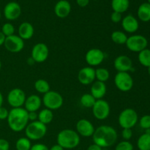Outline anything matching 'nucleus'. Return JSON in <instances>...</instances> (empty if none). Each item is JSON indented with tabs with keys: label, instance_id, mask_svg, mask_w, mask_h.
I'll use <instances>...</instances> for the list:
<instances>
[{
	"label": "nucleus",
	"instance_id": "f257e3e1",
	"mask_svg": "<svg viewBox=\"0 0 150 150\" xmlns=\"http://www.w3.org/2000/svg\"><path fill=\"white\" fill-rule=\"evenodd\" d=\"M118 134L115 128L109 125H100L95 129L92 136L94 144L102 148H108L115 144Z\"/></svg>",
	"mask_w": 150,
	"mask_h": 150
},
{
	"label": "nucleus",
	"instance_id": "f03ea898",
	"mask_svg": "<svg viewBox=\"0 0 150 150\" xmlns=\"http://www.w3.org/2000/svg\"><path fill=\"white\" fill-rule=\"evenodd\" d=\"M7 125L10 130L16 133L24 130L29 124L28 111L24 108H14L9 111L7 119Z\"/></svg>",
	"mask_w": 150,
	"mask_h": 150
},
{
	"label": "nucleus",
	"instance_id": "7ed1b4c3",
	"mask_svg": "<svg viewBox=\"0 0 150 150\" xmlns=\"http://www.w3.org/2000/svg\"><path fill=\"white\" fill-rule=\"evenodd\" d=\"M57 144L64 149H72L77 147L81 142L80 136L75 130L64 129L57 135Z\"/></svg>",
	"mask_w": 150,
	"mask_h": 150
},
{
	"label": "nucleus",
	"instance_id": "20e7f679",
	"mask_svg": "<svg viewBox=\"0 0 150 150\" xmlns=\"http://www.w3.org/2000/svg\"><path fill=\"white\" fill-rule=\"evenodd\" d=\"M26 137L30 141H38L46 135L47 126L40 121L29 122L24 130Z\"/></svg>",
	"mask_w": 150,
	"mask_h": 150
},
{
	"label": "nucleus",
	"instance_id": "39448f33",
	"mask_svg": "<svg viewBox=\"0 0 150 150\" xmlns=\"http://www.w3.org/2000/svg\"><path fill=\"white\" fill-rule=\"evenodd\" d=\"M139 122V116L133 108L122 110L118 117V123L122 128L132 129Z\"/></svg>",
	"mask_w": 150,
	"mask_h": 150
},
{
	"label": "nucleus",
	"instance_id": "423d86ee",
	"mask_svg": "<svg viewBox=\"0 0 150 150\" xmlns=\"http://www.w3.org/2000/svg\"><path fill=\"white\" fill-rule=\"evenodd\" d=\"M42 103L45 105V108L54 111V110L59 109L62 106L64 103V99L62 95L59 92L50 90L49 92L43 95Z\"/></svg>",
	"mask_w": 150,
	"mask_h": 150
},
{
	"label": "nucleus",
	"instance_id": "0eeeda50",
	"mask_svg": "<svg viewBox=\"0 0 150 150\" xmlns=\"http://www.w3.org/2000/svg\"><path fill=\"white\" fill-rule=\"evenodd\" d=\"M114 84L121 92H129L134 85L133 79L127 72H118L114 77Z\"/></svg>",
	"mask_w": 150,
	"mask_h": 150
},
{
	"label": "nucleus",
	"instance_id": "6e6552de",
	"mask_svg": "<svg viewBox=\"0 0 150 150\" xmlns=\"http://www.w3.org/2000/svg\"><path fill=\"white\" fill-rule=\"evenodd\" d=\"M125 45L129 51L139 53L146 48L148 45V40L143 35H133L127 38Z\"/></svg>",
	"mask_w": 150,
	"mask_h": 150
},
{
	"label": "nucleus",
	"instance_id": "1a4fd4ad",
	"mask_svg": "<svg viewBox=\"0 0 150 150\" xmlns=\"http://www.w3.org/2000/svg\"><path fill=\"white\" fill-rule=\"evenodd\" d=\"M26 98V94L23 90L19 88H15L8 92L7 100L12 108H21L24 105Z\"/></svg>",
	"mask_w": 150,
	"mask_h": 150
},
{
	"label": "nucleus",
	"instance_id": "9d476101",
	"mask_svg": "<svg viewBox=\"0 0 150 150\" xmlns=\"http://www.w3.org/2000/svg\"><path fill=\"white\" fill-rule=\"evenodd\" d=\"M92 108V114L97 120H105L109 117L111 108L109 103L105 100H97Z\"/></svg>",
	"mask_w": 150,
	"mask_h": 150
},
{
	"label": "nucleus",
	"instance_id": "9b49d317",
	"mask_svg": "<svg viewBox=\"0 0 150 150\" xmlns=\"http://www.w3.org/2000/svg\"><path fill=\"white\" fill-rule=\"evenodd\" d=\"M49 55V49L46 44L38 42L32 47L31 57L35 62L42 63L46 61Z\"/></svg>",
	"mask_w": 150,
	"mask_h": 150
},
{
	"label": "nucleus",
	"instance_id": "f8f14e48",
	"mask_svg": "<svg viewBox=\"0 0 150 150\" xmlns=\"http://www.w3.org/2000/svg\"><path fill=\"white\" fill-rule=\"evenodd\" d=\"M4 45L9 52L19 53L24 48V40L18 35H13L6 38Z\"/></svg>",
	"mask_w": 150,
	"mask_h": 150
},
{
	"label": "nucleus",
	"instance_id": "ddd939ff",
	"mask_svg": "<svg viewBox=\"0 0 150 150\" xmlns=\"http://www.w3.org/2000/svg\"><path fill=\"white\" fill-rule=\"evenodd\" d=\"M105 59V54L99 48H92L86 52L85 60L90 67L98 66Z\"/></svg>",
	"mask_w": 150,
	"mask_h": 150
},
{
	"label": "nucleus",
	"instance_id": "4468645a",
	"mask_svg": "<svg viewBox=\"0 0 150 150\" xmlns=\"http://www.w3.org/2000/svg\"><path fill=\"white\" fill-rule=\"evenodd\" d=\"M21 7L16 1L8 2L4 7L3 13L4 18L8 21H15L20 17L21 14Z\"/></svg>",
	"mask_w": 150,
	"mask_h": 150
},
{
	"label": "nucleus",
	"instance_id": "2eb2a0df",
	"mask_svg": "<svg viewBox=\"0 0 150 150\" xmlns=\"http://www.w3.org/2000/svg\"><path fill=\"white\" fill-rule=\"evenodd\" d=\"M76 132L80 136L91 137L95 133V128L93 124L86 119L79 120L76 123Z\"/></svg>",
	"mask_w": 150,
	"mask_h": 150
},
{
	"label": "nucleus",
	"instance_id": "dca6fc26",
	"mask_svg": "<svg viewBox=\"0 0 150 150\" xmlns=\"http://www.w3.org/2000/svg\"><path fill=\"white\" fill-rule=\"evenodd\" d=\"M95 79V69L90 66L83 67L78 73V80L82 85L92 84Z\"/></svg>",
	"mask_w": 150,
	"mask_h": 150
},
{
	"label": "nucleus",
	"instance_id": "f3484780",
	"mask_svg": "<svg viewBox=\"0 0 150 150\" xmlns=\"http://www.w3.org/2000/svg\"><path fill=\"white\" fill-rule=\"evenodd\" d=\"M114 67L118 72H127L133 70L131 59L126 55H120L114 60Z\"/></svg>",
	"mask_w": 150,
	"mask_h": 150
},
{
	"label": "nucleus",
	"instance_id": "a211bd4d",
	"mask_svg": "<svg viewBox=\"0 0 150 150\" xmlns=\"http://www.w3.org/2000/svg\"><path fill=\"white\" fill-rule=\"evenodd\" d=\"M122 26L126 32L133 34L138 31L139 23L138 19L133 15H127L122 19Z\"/></svg>",
	"mask_w": 150,
	"mask_h": 150
},
{
	"label": "nucleus",
	"instance_id": "6ab92c4d",
	"mask_svg": "<svg viewBox=\"0 0 150 150\" xmlns=\"http://www.w3.org/2000/svg\"><path fill=\"white\" fill-rule=\"evenodd\" d=\"M71 4L67 0H59L54 6V13L59 18H65L71 12Z\"/></svg>",
	"mask_w": 150,
	"mask_h": 150
},
{
	"label": "nucleus",
	"instance_id": "aec40b11",
	"mask_svg": "<svg viewBox=\"0 0 150 150\" xmlns=\"http://www.w3.org/2000/svg\"><path fill=\"white\" fill-rule=\"evenodd\" d=\"M42 99L38 95H31L26 98L24 108L28 112L38 111L42 105Z\"/></svg>",
	"mask_w": 150,
	"mask_h": 150
},
{
	"label": "nucleus",
	"instance_id": "412c9836",
	"mask_svg": "<svg viewBox=\"0 0 150 150\" xmlns=\"http://www.w3.org/2000/svg\"><path fill=\"white\" fill-rule=\"evenodd\" d=\"M106 85L103 82L96 81L92 83L90 88V94L96 100L103 99L106 94Z\"/></svg>",
	"mask_w": 150,
	"mask_h": 150
},
{
	"label": "nucleus",
	"instance_id": "4be33fe9",
	"mask_svg": "<svg viewBox=\"0 0 150 150\" xmlns=\"http://www.w3.org/2000/svg\"><path fill=\"white\" fill-rule=\"evenodd\" d=\"M18 36L23 40L31 39L35 33V29H34L33 25L29 22H23L18 26Z\"/></svg>",
	"mask_w": 150,
	"mask_h": 150
},
{
	"label": "nucleus",
	"instance_id": "5701e85b",
	"mask_svg": "<svg viewBox=\"0 0 150 150\" xmlns=\"http://www.w3.org/2000/svg\"><path fill=\"white\" fill-rule=\"evenodd\" d=\"M137 16L143 22L150 21V4L148 2H144L139 7Z\"/></svg>",
	"mask_w": 150,
	"mask_h": 150
},
{
	"label": "nucleus",
	"instance_id": "b1692460",
	"mask_svg": "<svg viewBox=\"0 0 150 150\" xmlns=\"http://www.w3.org/2000/svg\"><path fill=\"white\" fill-rule=\"evenodd\" d=\"M111 4L113 11L122 14L129 9L130 0H111Z\"/></svg>",
	"mask_w": 150,
	"mask_h": 150
},
{
	"label": "nucleus",
	"instance_id": "393cba45",
	"mask_svg": "<svg viewBox=\"0 0 150 150\" xmlns=\"http://www.w3.org/2000/svg\"><path fill=\"white\" fill-rule=\"evenodd\" d=\"M53 119H54V113L51 110L48 108H44L38 113V120L45 125L50 124L53 121Z\"/></svg>",
	"mask_w": 150,
	"mask_h": 150
},
{
	"label": "nucleus",
	"instance_id": "a878e982",
	"mask_svg": "<svg viewBox=\"0 0 150 150\" xmlns=\"http://www.w3.org/2000/svg\"><path fill=\"white\" fill-rule=\"evenodd\" d=\"M113 42L118 45H124L126 43L127 40V35L122 31H114L111 35Z\"/></svg>",
	"mask_w": 150,
	"mask_h": 150
},
{
	"label": "nucleus",
	"instance_id": "bb28decb",
	"mask_svg": "<svg viewBox=\"0 0 150 150\" xmlns=\"http://www.w3.org/2000/svg\"><path fill=\"white\" fill-rule=\"evenodd\" d=\"M35 89L38 93L45 94L50 91V85L45 79H38L35 82Z\"/></svg>",
	"mask_w": 150,
	"mask_h": 150
},
{
	"label": "nucleus",
	"instance_id": "cd10ccee",
	"mask_svg": "<svg viewBox=\"0 0 150 150\" xmlns=\"http://www.w3.org/2000/svg\"><path fill=\"white\" fill-rule=\"evenodd\" d=\"M137 146L139 150H150V135L144 133L138 139Z\"/></svg>",
	"mask_w": 150,
	"mask_h": 150
},
{
	"label": "nucleus",
	"instance_id": "c85d7f7f",
	"mask_svg": "<svg viewBox=\"0 0 150 150\" xmlns=\"http://www.w3.org/2000/svg\"><path fill=\"white\" fill-rule=\"evenodd\" d=\"M139 62L142 66L148 67L150 66V49L145 48L139 53L138 56Z\"/></svg>",
	"mask_w": 150,
	"mask_h": 150
},
{
	"label": "nucleus",
	"instance_id": "c756f323",
	"mask_svg": "<svg viewBox=\"0 0 150 150\" xmlns=\"http://www.w3.org/2000/svg\"><path fill=\"white\" fill-rule=\"evenodd\" d=\"M97 100L90 93L83 94L80 98V103L84 108H90L93 107Z\"/></svg>",
	"mask_w": 150,
	"mask_h": 150
},
{
	"label": "nucleus",
	"instance_id": "7c9ffc66",
	"mask_svg": "<svg viewBox=\"0 0 150 150\" xmlns=\"http://www.w3.org/2000/svg\"><path fill=\"white\" fill-rule=\"evenodd\" d=\"M110 78V73L108 69L104 67H99L95 69V79L101 82H106Z\"/></svg>",
	"mask_w": 150,
	"mask_h": 150
},
{
	"label": "nucleus",
	"instance_id": "2f4dec72",
	"mask_svg": "<svg viewBox=\"0 0 150 150\" xmlns=\"http://www.w3.org/2000/svg\"><path fill=\"white\" fill-rule=\"evenodd\" d=\"M31 141L26 137H21L16 143V150H30L32 147Z\"/></svg>",
	"mask_w": 150,
	"mask_h": 150
},
{
	"label": "nucleus",
	"instance_id": "473e14b6",
	"mask_svg": "<svg viewBox=\"0 0 150 150\" xmlns=\"http://www.w3.org/2000/svg\"><path fill=\"white\" fill-rule=\"evenodd\" d=\"M1 32L7 37L15 35V26L11 23H5L1 26Z\"/></svg>",
	"mask_w": 150,
	"mask_h": 150
},
{
	"label": "nucleus",
	"instance_id": "72a5a7b5",
	"mask_svg": "<svg viewBox=\"0 0 150 150\" xmlns=\"http://www.w3.org/2000/svg\"><path fill=\"white\" fill-rule=\"evenodd\" d=\"M115 150H133V145L129 141H122L116 145Z\"/></svg>",
	"mask_w": 150,
	"mask_h": 150
},
{
	"label": "nucleus",
	"instance_id": "f704fd0d",
	"mask_svg": "<svg viewBox=\"0 0 150 150\" xmlns=\"http://www.w3.org/2000/svg\"><path fill=\"white\" fill-rule=\"evenodd\" d=\"M139 125L144 130L150 128V115L146 114L141 117V119L139 120Z\"/></svg>",
	"mask_w": 150,
	"mask_h": 150
},
{
	"label": "nucleus",
	"instance_id": "c9c22d12",
	"mask_svg": "<svg viewBox=\"0 0 150 150\" xmlns=\"http://www.w3.org/2000/svg\"><path fill=\"white\" fill-rule=\"evenodd\" d=\"M122 136L125 141H129L133 136V130L130 128L122 129Z\"/></svg>",
	"mask_w": 150,
	"mask_h": 150
},
{
	"label": "nucleus",
	"instance_id": "e433bc0d",
	"mask_svg": "<svg viewBox=\"0 0 150 150\" xmlns=\"http://www.w3.org/2000/svg\"><path fill=\"white\" fill-rule=\"evenodd\" d=\"M122 16L121 13L113 11V13L111 15V20L113 23H120L122 21Z\"/></svg>",
	"mask_w": 150,
	"mask_h": 150
},
{
	"label": "nucleus",
	"instance_id": "4c0bfd02",
	"mask_svg": "<svg viewBox=\"0 0 150 150\" xmlns=\"http://www.w3.org/2000/svg\"><path fill=\"white\" fill-rule=\"evenodd\" d=\"M0 150H10V143L4 139H0Z\"/></svg>",
	"mask_w": 150,
	"mask_h": 150
},
{
	"label": "nucleus",
	"instance_id": "58836bf2",
	"mask_svg": "<svg viewBox=\"0 0 150 150\" xmlns=\"http://www.w3.org/2000/svg\"><path fill=\"white\" fill-rule=\"evenodd\" d=\"M9 115V111L4 107L1 106L0 108V120H7Z\"/></svg>",
	"mask_w": 150,
	"mask_h": 150
},
{
	"label": "nucleus",
	"instance_id": "ea45409f",
	"mask_svg": "<svg viewBox=\"0 0 150 150\" xmlns=\"http://www.w3.org/2000/svg\"><path fill=\"white\" fill-rule=\"evenodd\" d=\"M30 150H49V148L44 144H35L32 145Z\"/></svg>",
	"mask_w": 150,
	"mask_h": 150
},
{
	"label": "nucleus",
	"instance_id": "a19ab883",
	"mask_svg": "<svg viewBox=\"0 0 150 150\" xmlns=\"http://www.w3.org/2000/svg\"><path fill=\"white\" fill-rule=\"evenodd\" d=\"M28 118L29 122L37 121L38 119V114L36 111H32V112H28Z\"/></svg>",
	"mask_w": 150,
	"mask_h": 150
},
{
	"label": "nucleus",
	"instance_id": "79ce46f5",
	"mask_svg": "<svg viewBox=\"0 0 150 150\" xmlns=\"http://www.w3.org/2000/svg\"><path fill=\"white\" fill-rule=\"evenodd\" d=\"M90 0H76V3L81 7H85L89 4Z\"/></svg>",
	"mask_w": 150,
	"mask_h": 150
},
{
	"label": "nucleus",
	"instance_id": "37998d69",
	"mask_svg": "<svg viewBox=\"0 0 150 150\" xmlns=\"http://www.w3.org/2000/svg\"><path fill=\"white\" fill-rule=\"evenodd\" d=\"M86 150H103V148L100 147V146H98V145L95 144H92L89 145V146H88L87 149Z\"/></svg>",
	"mask_w": 150,
	"mask_h": 150
},
{
	"label": "nucleus",
	"instance_id": "c03bdc74",
	"mask_svg": "<svg viewBox=\"0 0 150 150\" xmlns=\"http://www.w3.org/2000/svg\"><path fill=\"white\" fill-rule=\"evenodd\" d=\"M5 39H6V37L4 36V34H3L1 32H0V46L4 45Z\"/></svg>",
	"mask_w": 150,
	"mask_h": 150
},
{
	"label": "nucleus",
	"instance_id": "a18cd8bd",
	"mask_svg": "<svg viewBox=\"0 0 150 150\" xmlns=\"http://www.w3.org/2000/svg\"><path fill=\"white\" fill-rule=\"evenodd\" d=\"M49 150H64V149L59 144H55V145H53L51 148H49Z\"/></svg>",
	"mask_w": 150,
	"mask_h": 150
},
{
	"label": "nucleus",
	"instance_id": "49530a36",
	"mask_svg": "<svg viewBox=\"0 0 150 150\" xmlns=\"http://www.w3.org/2000/svg\"><path fill=\"white\" fill-rule=\"evenodd\" d=\"M27 63L29 64V65H33V64L35 63V62L34 61L33 59H32V57H29V58L27 59Z\"/></svg>",
	"mask_w": 150,
	"mask_h": 150
},
{
	"label": "nucleus",
	"instance_id": "de8ad7c7",
	"mask_svg": "<svg viewBox=\"0 0 150 150\" xmlns=\"http://www.w3.org/2000/svg\"><path fill=\"white\" fill-rule=\"evenodd\" d=\"M3 101H4V98H3V95L2 94H1V92H0V108L2 106Z\"/></svg>",
	"mask_w": 150,
	"mask_h": 150
},
{
	"label": "nucleus",
	"instance_id": "09e8293b",
	"mask_svg": "<svg viewBox=\"0 0 150 150\" xmlns=\"http://www.w3.org/2000/svg\"><path fill=\"white\" fill-rule=\"evenodd\" d=\"M145 133H146V134H149V135H150V128L146 129V130H145Z\"/></svg>",
	"mask_w": 150,
	"mask_h": 150
},
{
	"label": "nucleus",
	"instance_id": "8fccbe9b",
	"mask_svg": "<svg viewBox=\"0 0 150 150\" xmlns=\"http://www.w3.org/2000/svg\"><path fill=\"white\" fill-rule=\"evenodd\" d=\"M147 69H148V73H149V76H150V66H149V67H147Z\"/></svg>",
	"mask_w": 150,
	"mask_h": 150
},
{
	"label": "nucleus",
	"instance_id": "3c124183",
	"mask_svg": "<svg viewBox=\"0 0 150 150\" xmlns=\"http://www.w3.org/2000/svg\"><path fill=\"white\" fill-rule=\"evenodd\" d=\"M1 60H0V70H1Z\"/></svg>",
	"mask_w": 150,
	"mask_h": 150
},
{
	"label": "nucleus",
	"instance_id": "603ef678",
	"mask_svg": "<svg viewBox=\"0 0 150 150\" xmlns=\"http://www.w3.org/2000/svg\"><path fill=\"white\" fill-rule=\"evenodd\" d=\"M103 150H108L107 148H103Z\"/></svg>",
	"mask_w": 150,
	"mask_h": 150
},
{
	"label": "nucleus",
	"instance_id": "864d4df0",
	"mask_svg": "<svg viewBox=\"0 0 150 150\" xmlns=\"http://www.w3.org/2000/svg\"><path fill=\"white\" fill-rule=\"evenodd\" d=\"M1 11H0V19H1Z\"/></svg>",
	"mask_w": 150,
	"mask_h": 150
},
{
	"label": "nucleus",
	"instance_id": "5fc2aeb1",
	"mask_svg": "<svg viewBox=\"0 0 150 150\" xmlns=\"http://www.w3.org/2000/svg\"><path fill=\"white\" fill-rule=\"evenodd\" d=\"M147 2L149 3V4H150V0H147Z\"/></svg>",
	"mask_w": 150,
	"mask_h": 150
},
{
	"label": "nucleus",
	"instance_id": "6e6d98bb",
	"mask_svg": "<svg viewBox=\"0 0 150 150\" xmlns=\"http://www.w3.org/2000/svg\"><path fill=\"white\" fill-rule=\"evenodd\" d=\"M90 1H98V0H90Z\"/></svg>",
	"mask_w": 150,
	"mask_h": 150
}]
</instances>
